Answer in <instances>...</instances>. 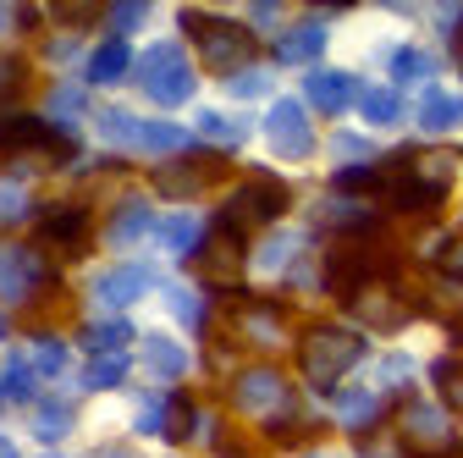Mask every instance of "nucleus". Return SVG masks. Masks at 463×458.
<instances>
[{
  "label": "nucleus",
  "mask_w": 463,
  "mask_h": 458,
  "mask_svg": "<svg viewBox=\"0 0 463 458\" xmlns=\"http://www.w3.org/2000/svg\"><path fill=\"white\" fill-rule=\"evenodd\" d=\"M392 271V249L370 233H342L326 254V293L342 299V304H359L364 288H375V281Z\"/></svg>",
  "instance_id": "nucleus-1"
},
{
  "label": "nucleus",
  "mask_w": 463,
  "mask_h": 458,
  "mask_svg": "<svg viewBox=\"0 0 463 458\" xmlns=\"http://www.w3.org/2000/svg\"><path fill=\"white\" fill-rule=\"evenodd\" d=\"M359 354H364V342L347 326H309L304 342H298V365H304L309 386H336L347 370L359 365Z\"/></svg>",
  "instance_id": "nucleus-2"
},
{
  "label": "nucleus",
  "mask_w": 463,
  "mask_h": 458,
  "mask_svg": "<svg viewBox=\"0 0 463 458\" xmlns=\"http://www.w3.org/2000/svg\"><path fill=\"white\" fill-rule=\"evenodd\" d=\"M281 210H287V188L276 177H249L243 188L226 194L215 226H221V233H232V238H254V233H265V226L281 221Z\"/></svg>",
  "instance_id": "nucleus-3"
},
{
  "label": "nucleus",
  "mask_w": 463,
  "mask_h": 458,
  "mask_svg": "<svg viewBox=\"0 0 463 458\" xmlns=\"http://www.w3.org/2000/svg\"><path fill=\"white\" fill-rule=\"evenodd\" d=\"M183 28L194 33V44H199V55H204V67H215V72H243V67L254 62V50H260L249 28L226 23V17L183 12Z\"/></svg>",
  "instance_id": "nucleus-4"
},
{
  "label": "nucleus",
  "mask_w": 463,
  "mask_h": 458,
  "mask_svg": "<svg viewBox=\"0 0 463 458\" xmlns=\"http://www.w3.org/2000/svg\"><path fill=\"white\" fill-rule=\"evenodd\" d=\"M194 62L183 55V44H171V39H160V44H149L144 55H138V89L155 100V105H183L188 94H194Z\"/></svg>",
  "instance_id": "nucleus-5"
},
{
  "label": "nucleus",
  "mask_w": 463,
  "mask_h": 458,
  "mask_svg": "<svg viewBox=\"0 0 463 458\" xmlns=\"http://www.w3.org/2000/svg\"><path fill=\"white\" fill-rule=\"evenodd\" d=\"M99 138L110 149H138V155H171L183 149L188 133L171 128V122H144V117H128V110H105L99 117Z\"/></svg>",
  "instance_id": "nucleus-6"
},
{
  "label": "nucleus",
  "mask_w": 463,
  "mask_h": 458,
  "mask_svg": "<svg viewBox=\"0 0 463 458\" xmlns=\"http://www.w3.org/2000/svg\"><path fill=\"white\" fill-rule=\"evenodd\" d=\"M33 249H44V260H78L89 249V210L83 205H44L39 226H33Z\"/></svg>",
  "instance_id": "nucleus-7"
},
{
  "label": "nucleus",
  "mask_w": 463,
  "mask_h": 458,
  "mask_svg": "<svg viewBox=\"0 0 463 458\" xmlns=\"http://www.w3.org/2000/svg\"><path fill=\"white\" fill-rule=\"evenodd\" d=\"M265 144L281 155V160H304L315 149V128H309V110L304 100H276L265 110Z\"/></svg>",
  "instance_id": "nucleus-8"
},
{
  "label": "nucleus",
  "mask_w": 463,
  "mask_h": 458,
  "mask_svg": "<svg viewBox=\"0 0 463 458\" xmlns=\"http://www.w3.org/2000/svg\"><path fill=\"white\" fill-rule=\"evenodd\" d=\"M226 171H232V166H226V155H183V160H171V166H160V171H155V188H160V194H171V199H194V194L215 188Z\"/></svg>",
  "instance_id": "nucleus-9"
},
{
  "label": "nucleus",
  "mask_w": 463,
  "mask_h": 458,
  "mask_svg": "<svg viewBox=\"0 0 463 458\" xmlns=\"http://www.w3.org/2000/svg\"><path fill=\"white\" fill-rule=\"evenodd\" d=\"M402 453L409 458H452V431H447V420L430 409V404H409L402 409Z\"/></svg>",
  "instance_id": "nucleus-10"
},
{
  "label": "nucleus",
  "mask_w": 463,
  "mask_h": 458,
  "mask_svg": "<svg viewBox=\"0 0 463 458\" xmlns=\"http://www.w3.org/2000/svg\"><path fill=\"white\" fill-rule=\"evenodd\" d=\"M33 281H50V260L39 249H12L0 243V299L23 304L33 293Z\"/></svg>",
  "instance_id": "nucleus-11"
},
{
  "label": "nucleus",
  "mask_w": 463,
  "mask_h": 458,
  "mask_svg": "<svg viewBox=\"0 0 463 458\" xmlns=\"http://www.w3.org/2000/svg\"><path fill=\"white\" fill-rule=\"evenodd\" d=\"M281 397H287V381L270 365H254V370H243L238 381H232V404H238L243 415H270Z\"/></svg>",
  "instance_id": "nucleus-12"
},
{
  "label": "nucleus",
  "mask_w": 463,
  "mask_h": 458,
  "mask_svg": "<svg viewBox=\"0 0 463 458\" xmlns=\"http://www.w3.org/2000/svg\"><path fill=\"white\" fill-rule=\"evenodd\" d=\"M144 288H149V271H144V265H110V271H99V276L89 281V293H94L105 310H128Z\"/></svg>",
  "instance_id": "nucleus-13"
},
{
  "label": "nucleus",
  "mask_w": 463,
  "mask_h": 458,
  "mask_svg": "<svg viewBox=\"0 0 463 458\" xmlns=\"http://www.w3.org/2000/svg\"><path fill=\"white\" fill-rule=\"evenodd\" d=\"M194 260L210 271V281H232V276L243 271V238H232V233H221V226H215V233L199 243Z\"/></svg>",
  "instance_id": "nucleus-14"
},
{
  "label": "nucleus",
  "mask_w": 463,
  "mask_h": 458,
  "mask_svg": "<svg viewBox=\"0 0 463 458\" xmlns=\"http://www.w3.org/2000/svg\"><path fill=\"white\" fill-rule=\"evenodd\" d=\"M304 100L315 105V110H326V117H336V110H347V100H359V89H354V78L347 72H309L304 78Z\"/></svg>",
  "instance_id": "nucleus-15"
},
{
  "label": "nucleus",
  "mask_w": 463,
  "mask_h": 458,
  "mask_svg": "<svg viewBox=\"0 0 463 458\" xmlns=\"http://www.w3.org/2000/svg\"><path fill=\"white\" fill-rule=\"evenodd\" d=\"M320 50H326V28H320V23H293V28L276 39V55H281V62H315Z\"/></svg>",
  "instance_id": "nucleus-16"
},
{
  "label": "nucleus",
  "mask_w": 463,
  "mask_h": 458,
  "mask_svg": "<svg viewBox=\"0 0 463 458\" xmlns=\"http://www.w3.org/2000/svg\"><path fill=\"white\" fill-rule=\"evenodd\" d=\"M420 122H425L430 133H452V128H463V94L430 89V94H425V105H420Z\"/></svg>",
  "instance_id": "nucleus-17"
},
{
  "label": "nucleus",
  "mask_w": 463,
  "mask_h": 458,
  "mask_svg": "<svg viewBox=\"0 0 463 458\" xmlns=\"http://www.w3.org/2000/svg\"><path fill=\"white\" fill-rule=\"evenodd\" d=\"M144 359H149V370L160 381H177L188 370V348H183V342H171V337H144Z\"/></svg>",
  "instance_id": "nucleus-18"
},
{
  "label": "nucleus",
  "mask_w": 463,
  "mask_h": 458,
  "mask_svg": "<svg viewBox=\"0 0 463 458\" xmlns=\"http://www.w3.org/2000/svg\"><path fill=\"white\" fill-rule=\"evenodd\" d=\"M128 67H138V62L128 55L122 39H110V44H99L89 55V83H116V78H128Z\"/></svg>",
  "instance_id": "nucleus-19"
},
{
  "label": "nucleus",
  "mask_w": 463,
  "mask_h": 458,
  "mask_svg": "<svg viewBox=\"0 0 463 458\" xmlns=\"http://www.w3.org/2000/svg\"><path fill=\"white\" fill-rule=\"evenodd\" d=\"M359 117H364L370 128H397V122H402L397 89H364V94H359Z\"/></svg>",
  "instance_id": "nucleus-20"
},
{
  "label": "nucleus",
  "mask_w": 463,
  "mask_h": 458,
  "mask_svg": "<svg viewBox=\"0 0 463 458\" xmlns=\"http://www.w3.org/2000/svg\"><path fill=\"white\" fill-rule=\"evenodd\" d=\"M144 226H149V205H144V199H128L122 210L110 215V243H116V249L138 243V238H144Z\"/></svg>",
  "instance_id": "nucleus-21"
},
{
  "label": "nucleus",
  "mask_w": 463,
  "mask_h": 458,
  "mask_svg": "<svg viewBox=\"0 0 463 458\" xmlns=\"http://www.w3.org/2000/svg\"><path fill=\"white\" fill-rule=\"evenodd\" d=\"M331 188L336 194H386V177H381V166H336Z\"/></svg>",
  "instance_id": "nucleus-22"
},
{
  "label": "nucleus",
  "mask_w": 463,
  "mask_h": 458,
  "mask_svg": "<svg viewBox=\"0 0 463 458\" xmlns=\"http://www.w3.org/2000/svg\"><path fill=\"white\" fill-rule=\"evenodd\" d=\"M128 342H133V326L128 320H105V326H89L83 348L89 354H128Z\"/></svg>",
  "instance_id": "nucleus-23"
},
{
  "label": "nucleus",
  "mask_w": 463,
  "mask_h": 458,
  "mask_svg": "<svg viewBox=\"0 0 463 458\" xmlns=\"http://www.w3.org/2000/svg\"><path fill=\"white\" fill-rule=\"evenodd\" d=\"M436 72V62L425 50H414V44H402V50H392V78L397 83H420V78H430Z\"/></svg>",
  "instance_id": "nucleus-24"
},
{
  "label": "nucleus",
  "mask_w": 463,
  "mask_h": 458,
  "mask_svg": "<svg viewBox=\"0 0 463 458\" xmlns=\"http://www.w3.org/2000/svg\"><path fill=\"white\" fill-rule=\"evenodd\" d=\"M160 238H165L171 254H199V221H194V215H171V221L160 226Z\"/></svg>",
  "instance_id": "nucleus-25"
},
{
  "label": "nucleus",
  "mask_w": 463,
  "mask_h": 458,
  "mask_svg": "<svg viewBox=\"0 0 463 458\" xmlns=\"http://www.w3.org/2000/svg\"><path fill=\"white\" fill-rule=\"evenodd\" d=\"M194 431H204V425L194 420L188 392H171V404H165V436H171V442H183V436H194Z\"/></svg>",
  "instance_id": "nucleus-26"
},
{
  "label": "nucleus",
  "mask_w": 463,
  "mask_h": 458,
  "mask_svg": "<svg viewBox=\"0 0 463 458\" xmlns=\"http://www.w3.org/2000/svg\"><path fill=\"white\" fill-rule=\"evenodd\" d=\"M23 359H28V370H39V376H55V370L67 365V348H61V342H55V337H33Z\"/></svg>",
  "instance_id": "nucleus-27"
},
{
  "label": "nucleus",
  "mask_w": 463,
  "mask_h": 458,
  "mask_svg": "<svg viewBox=\"0 0 463 458\" xmlns=\"http://www.w3.org/2000/svg\"><path fill=\"white\" fill-rule=\"evenodd\" d=\"M67 425H72V409H67V404H39V409H33V431L50 436V442L67 436Z\"/></svg>",
  "instance_id": "nucleus-28"
},
{
  "label": "nucleus",
  "mask_w": 463,
  "mask_h": 458,
  "mask_svg": "<svg viewBox=\"0 0 463 458\" xmlns=\"http://www.w3.org/2000/svg\"><path fill=\"white\" fill-rule=\"evenodd\" d=\"M436 386H441V397L463 415V359H441L436 365Z\"/></svg>",
  "instance_id": "nucleus-29"
},
{
  "label": "nucleus",
  "mask_w": 463,
  "mask_h": 458,
  "mask_svg": "<svg viewBox=\"0 0 463 458\" xmlns=\"http://www.w3.org/2000/svg\"><path fill=\"white\" fill-rule=\"evenodd\" d=\"M128 376V354H94V365H89V386H110V381H122Z\"/></svg>",
  "instance_id": "nucleus-30"
},
{
  "label": "nucleus",
  "mask_w": 463,
  "mask_h": 458,
  "mask_svg": "<svg viewBox=\"0 0 463 458\" xmlns=\"http://www.w3.org/2000/svg\"><path fill=\"white\" fill-rule=\"evenodd\" d=\"M199 133H204V138H221V144H238L249 128H243L238 117H215V110H204V117H199Z\"/></svg>",
  "instance_id": "nucleus-31"
},
{
  "label": "nucleus",
  "mask_w": 463,
  "mask_h": 458,
  "mask_svg": "<svg viewBox=\"0 0 463 458\" xmlns=\"http://www.w3.org/2000/svg\"><path fill=\"white\" fill-rule=\"evenodd\" d=\"M265 436H270L276 447H293V442H309V436H315V425H309V420H276Z\"/></svg>",
  "instance_id": "nucleus-32"
},
{
  "label": "nucleus",
  "mask_w": 463,
  "mask_h": 458,
  "mask_svg": "<svg viewBox=\"0 0 463 458\" xmlns=\"http://www.w3.org/2000/svg\"><path fill=\"white\" fill-rule=\"evenodd\" d=\"M370 415H375V397H370V392L342 397V420H347V425H370Z\"/></svg>",
  "instance_id": "nucleus-33"
},
{
  "label": "nucleus",
  "mask_w": 463,
  "mask_h": 458,
  "mask_svg": "<svg viewBox=\"0 0 463 458\" xmlns=\"http://www.w3.org/2000/svg\"><path fill=\"white\" fill-rule=\"evenodd\" d=\"M23 215H28L23 188H6V183H0V226H12V221H23Z\"/></svg>",
  "instance_id": "nucleus-34"
},
{
  "label": "nucleus",
  "mask_w": 463,
  "mask_h": 458,
  "mask_svg": "<svg viewBox=\"0 0 463 458\" xmlns=\"http://www.w3.org/2000/svg\"><path fill=\"white\" fill-rule=\"evenodd\" d=\"M265 89H270L265 72H238V78H232V94H243V100H254V94H265Z\"/></svg>",
  "instance_id": "nucleus-35"
},
{
  "label": "nucleus",
  "mask_w": 463,
  "mask_h": 458,
  "mask_svg": "<svg viewBox=\"0 0 463 458\" xmlns=\"http://www.w3.org/2000/svg\"><path fill=\"white\" fill-rule=\"evenodd\" d=\"M171 310H177L188 326H199V320H204V315H199V299H194L188 288H177V293H171Z\"/></svg>",
  "instance_id": "nucleus-36"
},
{
  "label": "nucleus",
  "mask_w": 463,
  "mask_h": 458,
  "mask_svg": "<svg viewBox=\"0 0 463 458\" xmlns=\"http://www.w3.org/2000/svg\"><path fill=\"white\" fill-rule=\"evenodd\" d=\"M110 23L116 28H133V23H144V6L133 0V6H110Z\"/></svg>",
  "instance_id": "nucleus-37"
},
{
  "label": "nucleus",
  "mask_w": 463,
  "mask_h": 458,
  "mask_svg": "<svg viewBox=\"0 0 463 458\" xmlns=\"http://www.w3.org/2000/svg\"><path fill=\"white\" fill-rule=\"evenodd\" d=\"M55 17H61V23H94L99 6H55Z\"/></svg>",
  "instance_id": "nucleus-38"
},
{
  "label": "nucleus",
  "mask_w": 463,
  "mask_h": 458,
  "mask_svg": "<svg viewBox=\"0 0 463 458\" xmlns=\"http://www.w3.org/2000/svg\"><path fill=\"white\" fill-rule=\"evenodd\" d=\"M441 265H447L452 276H463V238H458V243H447V254H441Z\"/></svg>",
  "instance_id": "nucleus-39"
},
{
  "label": "nucleus",
  "mask_w": 463,
  "mask_h": 458,
  "mask_svg": "<svg viewBox=\"0 0 463 458\" xmlns=\"http://www.w3.org/2000/svg\"><path fill=\"white\" fill-rule=\"evenodd\" d=\"M0 458H17V447H12V442H6V436H0Z\"/></svg>",
  "instance_id": "nucleus-40"
},
{
  "label": "nucleus",
  "mask_w": 463,
  "mask_h": 458,
  "mask_svg": "<svg viewBox=\"0 0 463 458\" xmlns=\"http://www.w3.org/2000/svg\"><path fill=\"white\" fill-rule=\"evenodd\" d=\"M452 337H458V342H463V315H452Z\"/></svg>",
  "instance_id": "nucleus-41"
},
{
  "label": "nucleus",
  "mask_w": 463,
  "mask_h": 458,
  "mask_svg": "<svg viewBox=\"0 0 463 458\" xmlns=\"http://www.w3.org/2000/svg\"><path fill=\"white\" fill-rule=\"evenodd\" d=\"M458 62H463V33H458Z\"/></svg>",
  "instance_id": "nucleus-42"
},
{
  "label": "nucleus",
  "mask_w": 463,
  "mask_h": 458,
  "mask_svg": "<svg viewBox=\"0 0 463 458\" xmlns=\"http://www.w3.org/2000/svg\"><path fill=\"white\" fill-rule=\"evenodd\" d=\"M0 404H6V386H0Z\"/></svg>",
  "instance_id": "nucleus-43"
},
{
  "label": "nucleus",
  "mask_w": 463,
  "mask_h": 458,
  "mask_svg": "<svg viewBox=\"0 0 463 458\" xmlns=\"http://www.w3.org/2000/svg\"><path fill=\"white\" fill-rule=\"evenodd\" d=\"M0 337H6V320H0Z\"/></svg>",
  "instance_id": "nucleus-44"
}]
</instances>
